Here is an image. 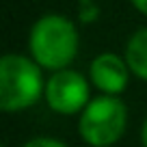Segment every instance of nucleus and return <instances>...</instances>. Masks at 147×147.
I'll list each match as a JSON object with an SVG mask.
<instances>
[{"instance_id": "3", "label": "nucleus", "mask_w": 147, "mask_h": 147, "mask_svg": "<svg viewBox=\"0 0 147 147\" xmlns=\"http://www.w3.org/2000/svg\"><path fill=\"white\" fill-rule=\"evenodd\" d=\"M130 110L119 95H95L78 115V136L89 147H113L123 138Z\"/></svg>"}, {"instance_id": "2", "label": "nucleus", "mask_w": 147, "mask_h": 147, "mask_svg": "<svg viewBox=\"0 0 147 147\" xmlns=\"http://www.w3.org/2000/svg\"><path fill=\"white\" fill-rule=\"evenodd\" d=\"M43 67L28 54L7 52L0 59V110L7 115L24 113L43 100Z\"/></svg>"}, {"instance_id": "7", "label": "nucleus", "mask_w": 147, "mask_h": 147, "mask_svg": "<svg viewBox=\"0 0 147 147\" xmlns=\"http://www.w3.org/2000/svg\"><path fill=\"white\" fill-rule=\"evenodd\" d=\"M100 5L95 0H78V22L84 26H91L100 20Z\"/></svg>"}, {"instance_id": "8", "label": "nucleus", "mask_w": 147, "mask_h": 147, "mask_svg": "<svg viewBox=\"0 0 147 147\" xmlns=\"http://www.w3.org/2000/svg\"><path fill=\"white\" fill-rule=\"evenodd\" d=\"M22 147H67V145L61 138H54V136H32Z\"/></svg>"}, {"instance_id": "6", "label": "nucleus", "mask_w": 147, "mask_h": 147, "mask_svg": "<svg viewBox=\"0 0 147 147\" xmlns=\"http://www.w3.org/2000/svg\"><path fill=\"white\" fill-rule=\"evenodd\" d=\"M123 59L134 78L147 82V26H141L128 37L123 48Z\"/></svg>"}, {"instance_id": "4", "label": "nucleus", "mask_w": 147, "mask_h": 147, "mask_svg": "<svg viewBox=\"0 0 147 147\" xmlns=\"http://www.w3.org/2000/svg\"><path fill=\"white\" fill-rule=\"evenodd\" d=\"M91 89L93 87L89 82V76L74 67H67L48 76L43 102L52 113L61 117H78L84 106L93 100Z\"/></svg>"}, {"instance_id": "9", "label": "nucleus", "mask_w": 147, "mask_h": 147, "mask_svg": "<svg viewBox=\"0 0 147 147\" xmlns=\"http://www.w3.org/2000/svg\"><path fill=\"white\" fill-rule=\"evenodd\" d=\"M130 5H132V9L136 11V13H141L143 18H147V0H128Z\"/></svg>"}, {"instance_id": "11", "label": "nucleus", "mask_w": 147, "mask_h": 147, "mask_svg": "<svg viewBox=\"0 0 147 147\" xmlns=\"http://www.w3.org/2000/svg\"><path fill=\"white\" fill-rule=\"evenodd\" d=\"M87 147H89V145H87Z\"/></svg>"}, {"instance_id": "10", "label": "nucleus", "mask_w": 147, "mask_h": 147, "mask_svg": "<svg viewBox=\"0 0 147 147\" xmlns=\"http://www.w3.org/2000/svg\"><path fill=\"white\" fill-rule=\"evenodd\" d=\"M141 147H147V117L141 123Z\"/></svg>"}, {"instance_id": "5", "label": "nucleus", "mask_w": 147, "mask_h": 147, "mask_svg": "<svg viewBox=\"0 0 147 147\" xmlns=\"http://www.w3.org/2000/svg\"><path fill=\"white\" fill-rule=\"evenodd\" d=\"M89 82L102 95H123L125 89L130 87V71L123 54L117 52H100L91 59L87 69Z\"/></svg>"}, {"instance_id": "1", "label": "nucleus", "mask_w": 147, "mask_h": 147, "mask_svg": "<svg viewBox=\"0 0 147 147\" xmlns=\"http://www.w3.org/2000/svg\"><path fill=\"white\" fill-rule=\"evenodd\" d=\"M28 56L43 71L71 67L80 52V32L74 20L63 13H43L32 22L26 39Z\"/></svg>"}]
</instances>
